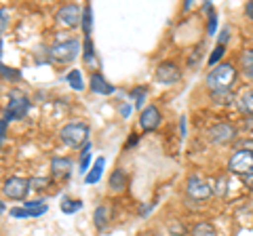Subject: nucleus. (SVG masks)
<instances>
[{"mask_svg":"<svg viewBox=\"0 0 253 236\" xmlns=\"http://www.w3.org/2000/svg\"><path fill=\"white\" fill-rule=\"evenodd\" d=\"M245 13H247V17L253 19V2H247L245 4Z\"/></svg>","mask_w":253,"mask_h":236,"instance_id":"35","label":"nucleus"},{"mask_svg":"<svg viewBox=\"0 0 253 236\" xmlns=\"http://www.w3.org/2000/svg\"><path fill=\"white\" fill-rule=\"evenodd\" d=\"M72 173V160L66 156H55L51 160V175L55 179H68Z\"/></svg>","mask_w":253,"mask_h":236,"instance_id":"12","label":"nucleus"},{"mask_svg":"<svg viewBox=\"0 0 253 236\" xmlns=\"http://www.w3.org/2000/svg\"><path fill=\"white\" fill-rule=\"evenodd\" d=\"M221 55H224V44H217L215 49H213V53L209 55V66H215L221 59Z\"/></svg>","mask_w":253,"mask_h":236,"instance_id":"27","label":"nucleus"},{"mask_svg":"<svg viewBox=\"0 0 253 236\" xmlns=\"http://www.w3.org/2000/svg\"><path fill=\"white\" fill-rule=\"evenodd\" d=\"M68 84L72 86L74 91H83V89H84V82H83V74H81V70H72V72L68 74Z\"/></svg>","mask_w":253,"mask_h":236,"instance_id":"21","label":"nucleus"},{"mask_svg":"<svg viewBox=\"0 0 253 236\" xmlns=\"http://www.w3.org/2000/svg\"><path fill=\"white\" fill-rule=\"evenodd\" d=\"M0 57H2V38H0Z\"/></svg>","mask_w":253,"mask_h":236,"instance_id":"39","label":"nucleus"},{"mask_svg":"<svg viewBox=\"0 0 253 236\" xmlns=\"http://www.w3.org/2000/svg\"><path fill=\"white\" fill-rule=\"evenodd\" d=\"M9 106H6V112H4V120L11 122V120H19L30 112V99L26 97V93H21L19 89H13L11 95H9Z\"/></svg>","mask_w":253,"mask_h":236,"instance_id":"3","label":"nucleus"},{"mask_svg":"<svg viewBox=\"0 0 253 236\" xmlns=\"http://www.w3.org/2000/svg\"><path fill=\"white\" fill-rule=\"evenodd\" d=\"M30 190H32L30 179H21V177H9L2 186L4 196L11 198V200H26Z\"/></svg>","mask_w":253,"mask_h":236,"instance_id":"5","label":"nucleus"},{"mask_svg":"<svg viewBox=\"0 0 253 236\" xmlns=\"http://www.w3.org/2000/svg\"><path fill=\"white\" fill-rule=\"evenodd\" d=\"M93 59H95V46L91 42V38H84V61L91 64Z\"/></svg>","mask_w":253,"mask_h":236,"instance_id":"26","label":"nucleus"},{"mask_svg":"<svg viewBox=\"0 0 253 236\" xmlns=\"http://www.w3.org/2000/svg\"><path fill=\"white\" fill-rule=\"evenodd\" d=\"M91 144L83 146V154H81V173H89V162H91Z\"/></svg>","mask_w":253,"mask_h":236,"instance_id":"23","label":"nucleus"},{"mask_svg":"<svg viewBox=\"0 0 253 236\" xmlns=\"http://www.w3.org/2000/svg\"><path fill=\"white\" fill-rule=\"evenodd\" d=\"M186 192H188L190 198H194V200H207L209 196L213 194V188L207 182H203L199 175H190L188 177Z\"/></svg>","mask_w":253,"mask_h":236,"instance_id":"8","label":"nucleus"},{"mask_svg":"<svg viewBox=\"0 0 253 236\" xmlns=\"http://www.w3.org/2000/svg\"><path fill=\"white\" fill-rule=\"evenodd\" d=\"M23 209L30 211L32 217H41L42 213L49 211V204H46L44 200H26L23 202Z\"/></svg>","mask_w":253,"mask_h":236,"instance_id":"16","label":"nucleus"},{"mask_svg":"<svg viewBox=\"0 0 253 236\" xmlns=\"http://www.w3.org/2000/svg\"><path fill=\"white\" fill-rule=\"evenodd\" d=\"M2 211H4V204H2V200H0V213H2Z\"/></svg>","mask_w":253,"mask_h":236,"instance_id":"40","label":"nucleus"},{"mask_svg":"<svg viewBox=\"0 0 253 236\" xmlns=\"http://www.w3.org/2000/svg\"><path fill=\"white\" fill-rule=\"evenodd\" d=\"M30 186H34V190H42V188L49 186V179H41V177H36V179H30Z\"/></svg>","mask_w":253,"mask_h":236,"instance_id":"29","label":"nucleus"},{"mask_svg":"<svg viewBox=\"0 0 253 236\" xmlns=\"http://www.w3.org/2000/svg\"><path fill=\"white\" fill-rule=\"evenodd\" d=\"M78 53H81V42L78 40H61L57 44H53L49 49V57L53 61H57V64H70V61H74L78 57Z\"/></svg>","mask_w":253,"mask_h":236,"instance_id":"4","label":"nucleus"},{"mask_svg":"<svg viewBox=\"0 0 253 236\" xmlns=\"http://www.w3.org/2000/svg\"><path fill=\"white\" fill-rule=\"evenodd\" d=\"M239 106H241L243 112H247V114H251V116H253V89L243 93L241 99H239Z\"/></svg>","mask_w":253,"mask_h":236,"instance_id":"20","label":"nucleus"},{"mask_svg":"<svg viewBox=\"0 0 253 236\" xmlns=\"http://www.w3.org/2000/svg\"><path fill=\"white\" fill-rule=\"evenodd\" d=\"M104 167H106V160L99 156V158L95 160L93 169H89V173H86V175H84V182L89 184V186H91V184H97L99 179H101V173H104Z\"/></svg>","mask_w":253,"mask_h":236,"instance_id":"15","label":"nucleus"},{"mask_svg":"<svg viewBox=\"0 0 253 236\" xmlns=\"http://www.w3.org/2000/svg\"><path fill=\"white\" fill-rule=\"evenodd\" d=\"M89 82H91V91L97 93V95H112V93H114V86L110 84L99 72L91 74V80Z\"/></svg>","mask_w":253,"mask_h":236,"instance_id":"13","label":"nucleus"},{"mask_svg":"<svg viewBox=\"0 0 253 236\" xmlns=\"http://www.w3.org/2000/svg\"><path fill=\"white\" fill-rule=\"evenodd\" d=\"M247 129H249V131H253V116H249V118H247Z\"/></svg>","mask_w":253,"mask_h":236,"instance_id":"38","label":"nucleus"},{"mask_svg":"<svg viewBox=\"0 0 253 236\" xmlns=\"http://www.w3.org/2000/svg\"><path fill=\"white\" fill-rule=\"evenodd\" d=\"M0 76L9 78V80H21V72H17V70H13V68H6L2 64H0Z\"/></svg>","mask_w":253,"mask_h":236,"instance_id":"25","label":"nucleus"},{"mask_svg":"<svg viewBox=\"0 0 253 236\" xmlns=\"http://www.w3.org/2000/svg\"><path fill=\"white\" fill-rule=\"evenodd\" d=\"M81 209H83V200H74V198H63L61 200V211L68 213V215H72Z\"/></svg>","mask_w":253,"mask_h":236,"instance_id":"19","label":"nucleus"},{"mask_svg":"<svg viewBox=\"0 0 253 236\" xmlns=\"http://www.w3.org/2000/svg\"><path fill=\"white\" fill-rule=\"evenodd\" d=\"M234 135H236V131L232 124H228V122H219L215 127H211V131H209V139L213 144H228V141L234 139Z\"/></svg>","mask_w":253,"mask_h":236,"instance_id":"9","label":"nucleus"},{"mask_svg":"<svg viewBox=\"0 0 253 236\" xmlns=\"http://www.w3.org/2000/svg\"><path fill=\"white\" fill-rule=\"evenodd\" d=\"M9 215L11 217H19V219H23V217H32V213H30V211H26V209H11L9 211Z\"/></svg>","mask_w":253,"mask_h":236,"instance_id":"30","label":"nucleus"},{"mask_svg":"<svg viewBox=\"0 0 253 236\" xmlns=\"http://www.w3.org/2000/svg\"><path fill=\"white\" fill-rule=\"evenodd\" d=\"M59 137H61V141H63V144H66L68 148H74V150H76V148L89 144V124L81 122V120L68 122L66 127H61Z\"/></svg>","mask_w":253,"mask_h":236,"instance_id":"1","label":"nucleus"},{"mask_svg":"<svg viewBox=\"0 0 253 236\" xmlns=\"http://www.w3.org/2000/svg\"><path fill=\"white\" fill-rule=\"evenodd\" d=\"M192 236H215V230H213V226L209 222H201L194 226Z\"/></svg>","mask_w":253,"mask_h":236,"instance_id":"22","label":"nucleus"},{"mask_svg":"<svg viewBox=\"0 0 253 236\" xmlns=\"http://www.w3.org/2000/svg\"><path fill=\"white\" fill-rule=\"evenodd\" d=\"M234 78H236V70L230 64H219V66H215L209 72L207 86H209L213 93L228 91V89H230V84L234 82Z\"/></svg>","mask_w":253,"mask_h":236,"instance_id":"2","label":"nucleus"},{"mask_svg":"<svg viewBox=\"0 0 253 236\" xmlns=\"http://www.w3.org/2000/svg\"><path fill=\"white\" fill-rule=\"evenodd\" d=\"M232 173H239V175H249L253 171V152L251 150H239L232 154L230 162H228Z\"/></svg>","mask_w":253,"mask_h":236,"instance_id":"7","label":"nucleus"},{"mask_svg":"<svg viewBox=\"0 0 253 236\" xmlns=\"http://www.w3.org/2000/svg\"><path fill=\"white\" fill-rule=\"evenodd\" d=\"M156 78H158L161 82H165V84L177 82L179 78H181L177 64H173V61H163V64L156 68Z\"/></svg>","mask_w":253,"mask_h":236,"instance_id":"10","label":"nucleus"},{"mask_svg":"<svg viewBox=\"0 0 253 236\" xmlns=\"http://www.w3.org/2000/svg\"><path fill=\"white\" fill-rule=\"evenodd\" d=\"M126 184H129V177H126V173L123 169H114L112 173H110V179H108V188L112 192H123Z\"/></svg>","mask_w":253,"mask_h":236,"instance_id":"14","label":"nucleus"},{"mask_svg":"<svg viewBox=\"0 0 253 236\" xmlns=\"http://www.w3.org/2000/svg\"><path fill=\"white\" fill-rule=\"evenodd\" d=\"M241 64H243V70L247 72V76H249V78H253V49L243 53Z\"/></svg>","mask_w":253,"mask_h":236,"instance_id":"24","label":"nucleus"},{"mask_svg":"<svg viewBox=\"0 0 253 236\" xmlns=\"http://www.w3.org/2000/svg\"><path fill=\"white\" fill-rule=\"evenodd\" d=\"M6 26H9V13L4 9H0V32H4Z\"/></svg>","mask_w":253,"mask_h":236,"instance_id":"31","label":"nucleus"},{"mask_svg":"<svg viewBox=\"0 0 253 236\" xmlns=\"http://www.w3.org/2000/svg\"><path fill=\"white\" fill-rule=\"evenodd\" d=\"M93 222L95 226H97V230H104V228L108 226V207L106 204H99L97 209H95V213H93Z\"/></svg>","mask_w":253,"mask_h":236,"instance_id":"17","label":"nucleus"},{"mask_svg":"<svg viewBox=\"0 0 253 236\" xmlns=\"http://www.w3.org/2000/svg\"><path fill=\"white\" fill-rule=\"evenodd\" d=\"M245 184H247V186L251 188V190H253V171L249 173V175H245Z\"/></svg>","mask_w":253,"mask_h":236,"instance_id":"36","label":"nucleus"},{"mask_svg":"<svg viewBox=\"0 0 253 236\" xmlns=\"http://www.w3.org/2000/svg\"><path fill=\"white\" fill-rule=\"evenodd\" d=\"M215 28H217V17H215V15H211V17H209V26H207V32L213 36V34H215Z\"/></svg>","mask_w":253,"mask_h":236,"instance_id":"32","label":"nucleus"},{"mask_svg":"<svg viewBox=\"0 0 253 236\" xmlns=\"http://www.w3.org/2000/svg\"><path fill=\"white\" fill-rule=\"evenodd\" d=\"M161 124V112L156 106H148L146 110H141L139 114V127L144 131H154Z\"/></svg>","mask_w":253,"mask_h":236,"instance_id":"11","label":"nucleus"},{"mask_svg":"<svg viewBox=\"0 0 253 236\" xmlns=\"http://www.w3.org/2000/svg\"><path fill=\"white\" fill-rule=\"evenodd\" d=\"M6 124H9V122L2 118V120H0V146L4 144V137H6Z\"/></svg>","mask_w":253,"mask_h":236,"instance_id":"33","label":"nucleus"},{"mask_svg":"<svg viewBox=\"0 0 253 236\" xmlns=\"http://www.w3.org/2000/svg\"><path fill=\"white\" fill-rule=\"evenodd\" d=\"M133 97H135V108H144V97H146V89H141V86H139V89H135V91H133Z\"/></svg>","mask_w":253,"mask_h":236,"instance_id":"28","label":"nucleus"},{"mask_svg":"<svg viewBox=\"0 0 253 236\" xmlns=\"http://www.w3.org/2000/svg\"><path fill=\"white\" fill-rule=\"evenodd\" d=\"M83 34H84V38H89V34H91V26H93V6L91 4H84L83 6Z\"/></svg>","mask_w":253,"mask_h":236,"instance_id":"18","label":"nucleus"},{"mask_svg":"<svg viewBox=\"0 0 253 236\" xmlns=\"http://www.w3.org/2000/svg\"><path fill=\"white\" fill-rule=\"evenodd\" d=\"M55 19H57V23L63 28H76L83 23V9L78 4H66L57 11Z\"/></svg>","mask_w":253,"mask_h":236,"instance_id":"6","label":"nucleus"},{"mask_svg":"<svg viewBox=\"0 0 253 236\" xmlns=\"http://www.w3.org/2000/svg\"><path fill=\"white\" fill-rule=\"evenodd\" d=\"M121 114H123V116H129V114H131V108H129V106H121Z\"/></svg>","mask_w":253,"mask_h":236,"instance_id":"37","label":"nucleus"},{"mask_svg":"<svg viewBox=\"0 0 253 236\" xmlns=\"http://www.w3.org/2000/svg\"><path fill=\"white\" fill-rule=\"evenodd\" d=\"M230 38V32H228V28L221 30V34H219V44H226V40Z\"/></svg>","mask_w":253,"mask_h":236,"instance_id":"34","label":"nucleus"}]
</instances>
